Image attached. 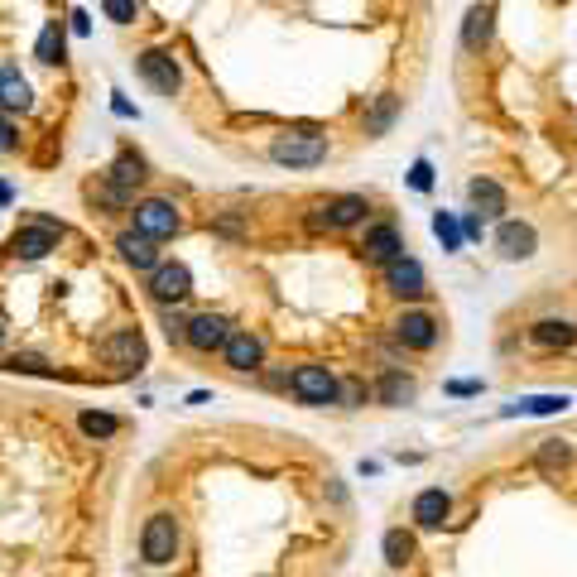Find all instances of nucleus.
Masks as SVG:
<instances>
[{
	"instance_id": "39448f33",
	"label": "nucleus",
	"mask_w": 577,
	"mask_h": 577,
	"mask_svg": "<svg viewBox=\"0 0 577 577\" xmlns=\"http://www.w3.org/2000/svg\"><path fill=\"white\" fill-rule=\"evenodd\" d=\"M179 227H183V217H179V207H173L169 197H145V203L135 207V231H140V236H149V241L173 236Z\"/></svg>"
},
{
	"instance_id": "4468645a",
	"label": "nucleus",
	"mask_w": 577,
	"mask_h": 577,
	"mask_svg": "<svg viewBox=\"0 0 577 577\" xmlns=\"http://www.w3.org/2000/svg\"><path fill=\"white\" fill-rule=\"evenodd\" d=\"M453 515V496L443 486H429L414 496V525L419 529H443V520Z\"/></svg>"
},
{
	"instance_id": "9d476101",
	"label": "nucleus",
	"mask_w": 577,
	"mask_h": 577,
	"mask_svg": "<svg viewBox=\"0 0 577 577\" xmlns=\"http://www.w3.org/2000/svg\"><path fill=\"white\" fill-rule=\"evenodd\" d=\"M149 293H155L159 303H179V299H188L193 293V275H188V265H159L155 275H149Z\"/></svg>"
},
{
	"instance_id": "a211bd4d",
	"label": "nucleus",
	"mask_w": 577,
	"mask_h": 577,
	"mask_svg": "<svg viewBox=\"0 0 577 577\" xmlns=\"http://www.w3.org/2000/svg\"><path fill=\"white\" fill-rule=\"evenodd\" d=\"M414 395H419V385H414V375H405V371H385L381 385H375V399H381V405H390V409L414 405Z\"/></svg>"
},
{
	"instance_id": "412c9836",
	"label": "nucleus",
	"mask_w": 577,
	"mask_h": 577,
	"mask_svg": "<svg viewBox=\"0 0 577 577\" xmlns=\"http://www.w3.org/2000/svg\"><path fill=\"white\" fill-rule=\"evenodd\" d=\"M467 197H472V207L481 212V217H501L505 212V193L496 179H472L467 183Z\"/></svg>"
},
{
	"instance_id": "79ce46f5",
	"label": "nucleus",
	"mask_w": 577,
	"mask_h": 577,
	"mask_svg": "<svg viewBox=\"0 0 577 577\" xmlns=\"http://www.w3.org/2000/svg\"><path fill=\"white\" fill-rule=\"evenodd\" d=\"M0 341H5V317H0Z\"/></svg>"
},
{
	"instance_id": "58836bf2",
	"label": "nucleus",
	"mask_w": 577,
	"mask_h": 577,
	"mask_svg": "<svg viewBox=\"0 0 577 577\" xmlns=\"http://www.w3.org/2000/svg\"><path fill=\"white\" fill-rule=\"evenodd\" d=\"M111 111H116V116H135V106L125 101V97H116V101H111Z\"/></svg>"
},
{
	"instance_id": "6ab92c4d",
	"label": "nucleus",
	"mask_w": 577,
	"mask_h": 577,
	"mask_svg": "<svg viewBox=\"0 0 577 577\" xmlns=\"http://www.w3.org/2000/svg\"><path fill=\"white\" fill-rule=\"evenodd\" d=\"M529 341H534V347H544V351H553V347H573V341H577V327L563 323V317H539V323L529 327Z\"/></svg>"
},
{
	"instance_id": "bb28decb",
	"label": "nucleus",
	"mask_w": 577,
	"mask_h": 577,
	"mask_svg": "<svg viewBox=\"0 0 577 577\" xmlns=\"http://www.w3.org/2000/svg\"><path fill=\"white\" fill-rule=\"evenodd\" d=\"M77 423H82L87 438H116V433H121V419H116V414H97V409H82Z\"/></svg>"
},
{
	"instance_id": "393cba45",
	"label": "nucleus",
	"mask_w": 577,
	"mask_h": 577,
	"mask_svg": "<svg viewBox=\"0 0 577 577\" xmlns=\"http://www.w3.org/2000/svg\"><path fill=\"white\" fill-rule=\"evenodd\" d=\"M534 462L544 467V472H568L573 467V443L568 438H544L534 453Z\"/></svg>"
},
{
	"instance_id": "f3484780",
	"label": "nucleus",
	"mask_w": 577,
	"mask_h": 577,
	"mask_svg": "<svg viewBox=\"0 0 577 577\" xmlns=\"http://www.w3.org/2000/svg\"><path fill=\"white\" fill-rule=\"evenodd\" d=\"M573 399L568 395H529V399H515V405H505L501 414L505 419H553V414H563V409H568Z\"/></svg>"
},
{
	"instance_id": "4be33fe9",
	"label": "nucleus",
	"mask_w": 577,
	"mask_h": 577,
	"mask_svg": "<svg viewBox=\"0 0 577 577\" xmlns=\"http://www.w3.org/2000/svg\"><path fill=\"white\" fill-rule=\"evenodd\" d=\"M0 106H5V111H29L34 106L29 82L20 73H10V68H0Z\"/></svg>"
},
{
	"instance_id": "7c9ffc66",
	"label": "nucleus",
	"mask_w": 577,
	"mask_h": 577,
	"mask_svg": "<svg viewBox=\"0 0 577 577\" xmlns=\"http://www.w3.org/2000/svg\"><path fill=\"white\" fill-rule=\"evenodd\" d=\"M395 111H399V97H395V92H385V97H381V101H375V111L366 116V131H371V135H381V131H385V125H390V121H395Z\"/></svg>"
},
{
	"instance_id": "ddd939ff",
	"label": "nucleus",
	"mask_w": 577,
	"mask_h": 577,
	"mask_svg": "<svg viewBox=\"0 0 577 577\" xmlns=\"http://www.w3.org/2000/svg\"><path fill=\"white\" fill-rule=\"evenodd\" d=\"M361 251H366V260H375V265H395L399 255H405V236H399L390 221H381V227L366 231V245H361Z\"/></svg>"
},
{
	"instance_id": "cd10ccee",
	"label": "nucleus",
	"mask_w": 577,
	"mask_h": 577,
	"mask_svg": "<svg viewBox=\"0 0 577 577\" xmlns=\"http://www.w3.org/2000/svg\"><path fill=\"white\" fill-rule=\"evenodd\" d=\"M39 63H63V29H58V20H49L44 25V34H39Z\"/></svg>"
},
{
	"instance_id": "6e6552de",
	"label": "nucleus",
	"mask_w": 577,
	"mask_h": 577,
	"mask_svg": "<svg viewBox=\"0 0 577 577\" xmlns=\"http://www.w3.org/2000/svg\"><path fill=\"white\" fill-rule=\"evenodd\" d=\"M395 337H399V347H409V351H429L433 341H438V323L423 309H405L395 317Z\"/></svg>"
},
{
	"instance_id": "9b49d317",
	"label": "nucleus",
	"mask_w": 577,
	"mask_h": 577,
	"mask_svg": "<svg viewBox=\"0 0 577 577\" xmlns=\"http://www.w3.org/2000/svg\"><path fill=\"white\" fill-rule=\"evenodd\" d=\"M496 245H501L505 260H529V255L539 251V236H534V227H529V221H501Z\"/></svg>"
},
{
	"instance_id": "7ed1b4c3",
	"label": "nucleus",
	"mask_w": 577,
	"mask_h": 577,
	"mask_svg": "<svg viewBox=\"0 0 577 577\" xmlns=\"http://www.w3.org/2000/svg\"><path fill=\"white\" fill-rule=\"evenodd\" d=\"M269 159H275V164H289V169H309V164H323V159H327V140L313 135V131L279 135L275 145H269Z\"/></svg>"
},
{
	"instance_id": "a878e982",
	"label": "nucleus",
	"mask_w": 577,
	"mask_h": 577,
	"mask_svg": "<svg viewBox=\"0 0 577 577\" xmlns=\"http://www.w3.org/2000/svg\"><path fill=\"white\" fill-rule=\"evenodd\" d=\"M381 549H385V563H390V568H409V563H414V534H409V529H390Z\"/></svg>"
},
{
	"instance_id": "5701e85b",
	"label": "nucleus",
	"mask_w": 577,
	"mask_h": 577,
	"mask_svg": "<svg viewBox=\"0 0 577 577\" xmlns=\"http://www.w3.org/2000/svg\"><path fill=\"white\" fill-rule=\"evenodd\" d=\"M106 183H116V188H125V193H135L140 183H145V159L140 155H121L106 169Z\"/></svg>"
},
{
	"instance_id": "c85d7f7f",
	"label": "nucleus",
	"mask_w": 577,
	"mask_h": 577,
	"mask_svg": "<svg viewBox=\"0 0 577 577\" xmlns=\"http://www.w3.org/2000/svg\"><path fill=\"white\" fill-rule=\"evenodd\" d=\"M433 236L443 241V251H457L462 245V221L453 212H433Z\"/></svg>"
},
{
	"instance_id": "aec40b11",
	"label": "nucleus",
	"mask_w": 577,
	"mask_h": 577,
	"mask_svg": "<svg viewBox=\"0 0 577 577\" xmlns=\"http://www.w3.org/2000/svg\"><path fill=\"white\" fill-rule=\"evenodd\" d=\"M121 255H125V265H135V269H159V251H155V241L149 236H140V231H125L121 241Z\"/></svg>"
},
{
	"instance_id": "473e14b6",
	"label": "nucleus",
	"mask_w": 577,
	"mask_h": 577,
	"mask_svg": "<svg viewBox=\"0 0 577 577\" xmlns=\"http://www.w3.org/2000/svg\"><path fill=\"white\" fill-rule=\"evenodd\" d=\"M337 405L361 409V405H366V385H361V381H341V399H337Z\"/></svg>"
},
{
	"instance_id": "f03ea898",
	"label": "nucleus",
	"mask_w": 577,
	"mask_h": 577,
	"mask_svg": "<svg viewBox=\"0 0 577 577\" xmlns=\"http://www.w3.org/2000/svg\"><path fill=\"white\" fill-rule=\"evenodd\" d=\"M140 553H145V563H155V568L179 558V520H173V515H149L145 534H140Z\"/></svg>"
},
{
	"instance_id": "2eb2a0df",
	"label": "nucleus",
	"mask_w": 577,
	"mask_h": 577,
	"mask_svg": "<svg viewBox=\"0 0 577 577\" xmlns=\"http://www.w3.org/2000/svg\"><path fill=\"white\" fill-rule=\"evenodd\" d=\"M491 34H496V10L491 5H472L462 20V49L467 53H481L491 44Z\"/></svg>"
},
{
	"instance_id": "2f4dec72",
	"label": "nucleus",
	"mask_w": 577,
	"mask_h": 577,
	"mask_svg": "<svg viewBox=\"0 0 577 577\" xmlns=\"http://www.w3.org/2000/svg\"><path fill=\"white\" fill-rule=\"evenodd\" d=\"M101 10H106V20H116V25H135L140 0H101Z\"/></svg>"
},
{
	"instance_id": "a19ab883",
	"label": "nucleus",
	"mask_w": 577,
	"mask_h": 577,
	"mask_svg": "<svg viewBox=\"0 0 577 577\" xmlns=\"http://www.w3.org/2000/svg\"><path fill=\"white\" fill-rule=\"evenodd\" d=\"M0 203H10V188L5 183H0Z\"/></svg>"
},
{
	"instance_id": "e433bc0d",
	"label": "nucleus",
	"mask_w": 577,
	"mask_h": 577,
	"mask_svg": "<svg viewBox=\"0 0 577 577\" xmlns=\"http://www.w3.org/2000/svg\"><path fill=\"white\" fill-rule=\"evenodd\" d=\"M68 20H73V34H92V15H87V10H73Z\"/></svg>"
},
{
	"instance_id": "b1692460",
	"label": "nucleus",
	"mask_w": 577,
	"mask_h": 577,
	"mask_svg": "<svg viewBox=\"0 0 577 577\" xmlns=\"http://www.w3.org/2000/svg\"><path fill=\"white\" fill-rule=\"evenodd\" d=\"M327 212H333V227H357V221L371 212V203L361 193H341V197L327 203Z\"/></svg>"
},
{
	"instance_id": "c756f323",
	"label": "nucleus",
	"mask_w": 577,
	"mask_h": 577,
	"mask_svg": "<svg viewBox=\"0 0 577 577\" xmlns=\"http://www.w3.org/2000/svg\"><path fill=\"white\" fill-rule=\"evenodd\" d=\"M5 371H20V375H53V366L39 357V351H15V357H5Z\"/></svg>"
},
{
	"instance_id": "c9c22d12",
	"label": "nucleus",
	"mask_w": 577,
	"mask_h": 577,
	"mask_svg": "<svg viewBox=\"0 0 577 577\" xmlns=\"http://www.w3.org/2000/svg\"><path fill=\"white\" fill-rule=\"evenodd\" d=\"M447 395H457V399L481 395V381H447Z\"/></svg>"
},
{
	"instance_id": "4c0bfd02",
	"label": "nucleus",
	"mask_w": 577,
	"mask_h": 577,
	"mask_svg": "<svg viewBox=\"0 0 577 577\" xmlns=\"http://www.w3.org/2000/svg\"><path fill=\"white\" fill-rule=\"evenodd\" d=\"M10 145H15V131H10V121L0 116V149H10Z\"/></svg>"
},
{
	"instance_id": "f257e3e1",
	"label": "nucleus",
	"mask_w": 577,
	"mask_h": 577,
	"mask_svg": "<svg viewBox=\"0 0 577 577\" xmlns=\"http://www.w3.org/2000/svg\"><path fill=\"white\" fill-rule=\"evenodd\" d=\"M289 390H293V399H299V405H309V409H323V405H337L341 399V381L327 366H299L289 375Z\"/></svg>"
},
{
	"instance_id": "dca6fc26",
	"label": "nucleus",
	"mask_w": 577,
	"mask_h": 577,
	"mask_svg": "<svg viewBox=\"0 0 577 577\" xmlns=\"http://www.w3.org/2000/svg\"><path fill=\"white\" fill-rule=\"evenodd\" d=\"M385 284H390L399 299H423V269H419V260H409V255H399L395 265H385Z\"/></svg>"
},
{
	"instance_id": "f704fd0d",
	"label": "nucleus",
	"mask_w": 577,
	"mask_h": 577,
	"mask_svg": "<svg viewBox=\"0 0 577 577\" xmlns=\"http://www.w3.org/2000/svg\"><path fill=\"white\" fill-rule=\"evenodd\" d=\"M212 227H217L221 236H241V231H245V221L236 217V212H227V217H217V221H212Z\"/></svg>"
},
{
	"instance_id": "423d86ee",
	"label": "nucleus",
	"mask_w": 577,
	"mask_h": 577,
	"mask_svg": "<svg viewBox=\"0 0 577 577\" xmlns=\"http://www.w3.org/2000/svg\"><path fill=\"white\" fill-rule=\"evenodd\" d=\"M58 236H63V221H53V217H34L25 231H15V241H10V251L15 255H25V260H39V255H49Z\"/></svg>"
},
{
	"instance_id": "20e7f679",
	"label": "nucleus",
	"mask_w": 577,
	"mask_h": 577,
	"mask_svg": "<svg viewBox=\"0 0 577 577\" xmlns=\"http://www.w3.org/2000/svg\"><path fill=\"white\" fill-rule=\"evenodd\" d=\"M97 351H101L106 366H116V371H140V366L149 361V347H145V337H140L135 327H121V333H111Z\"/></svg>"
},
{
	"instance_id": "1a4fd4ad",
	"label": "nucleus",
	"mask_w": 577,
	"mask_h": 577,
	"mask_svg": "<svg viewBox=\"0 0 577 577\" xmlns=\"http://www.w3.org/2000/svg\"><path fill=\"white\" fill-rule=\"evenodd\" d=\"M227 337H231V323L221 313L188 317V347L193 351H217V347H227Z\"/></svg>"
},
{
	"instance_id": "72a5a7b5",
	"label": "nucleus",
	"mask_w": 577,
	"mask_h": 577,
	"mask_svg": "<svg viewBox=\"0 0 577 577\" xmlns=\"http://www.w3.org/2000/svg\"><path fill=\"white\" fill-rule=\"evenodd\" d=\"M409 183H414L419 193H429V188H433V164H429V159H414V169H409Z\"/></svg>"
},
{
	"instance_id": "0eeeda50",
	"label": "nucleus",
	"mask_w": 577,
	"mask_h": 577,
	"mask_svg": "<svg viewBox=\"0 0 577 577\" xmlns=\"http://www.w3.org/2000/svg\"><path fill=\"white\" fill-rule=\"evenodd\" d=\"M135 68H140V77L149 82L155 92H164V97H173V92L183 87V73H179V63H173L169 53H159V49H145L135 58Z\"/></svg>"
},
{
	"instance_id": "ea45409f",
	"label": "nucleus",
	"mask_w": 577,
	"mask_h": 577,
	"mask_svg": "<svg viewBox=\"0 0 577 577\" xmlns=\"http://www.w3.org/2000/svg\"><path fill=\"white\" fill-rule=\"evenodd\" d=\"M462 236H472V241L481 236V221H477V217H467V221H462Z\"/></svg>"
},
{
	"instance_id": "f8f14e48",
	"label": "nucleus",
	"mask_w": 577,
	"mask_h": 577,
	"mask_svg": "<svg viewBox=\"0 0 577 577\" xmlns=\"http://www.w3.org/2000/svg\"><path fill=\"white\" fill-rule=\"evenodd\" d=\"M221 351H227V366L231 371H260L265 366V341L255 337V333H231Z\"/></svg>"
}]
</instances>
